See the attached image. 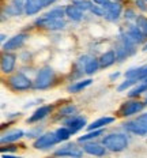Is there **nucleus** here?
<instances>
[{"label":"nucleus","mask_w":147,"mask_h":158,"mask_svg":"<svg viewBox=\"0 0 147 158\" xmlns=\"http://www.w3.org/2000/svg\"><path fill=\"white\" fill-rule=\"evenodd\" d=\"M55 134H56V136H57V139H59V142H63V140H67L68 138L72 135V132H71L70 130H68L67 127H60V128H57L56 131H55Z\"/></svg>","instance_id":"bb28decb"},{"label":"nucleus","mask_w":147,"mask_h":158,"mask_svg":"<svg viewBox=\"0 0 147 158\" xmlns=\"http://www.w3.org/2000/svg\"><path fill=\"white\" fill-rule=\"evenodd\" d=\"M124 128H125L128 132H132L135 135H147V127L143 126L140 121L138 120H132V121H128V123L124 124Z\"/></svg>","instance_id":"4468645a"},{"label":"nucleus","mask_w":147,"mask_h":158,"mask_svg":"<svg viewBox=\"0 0 147 158\" xmlns=\"http://www.w3.org/2000/svg\"><path fill=\"white\" fill-rule=\"evenodd\" d=\"M136 25H138V27L143 31V34L147 37V18L146 16L139 15L138 18H136Z\"/></svg>","instance_id":"c756f323"},{"label":"nucleus","mask_w":147,"mask_h":158,"mask_svg":"<svg viewBox=\"0 0 147 158\" xmlns=\"http://www.w3.org/2000/svg\"><path fill=\"white\" fill-rule=\"evenodd\" d=\"M55 2H56V0H47V6L48 4H52V3H55Z\"/></svg>","instance_id":"ea45409f"},{"label":"nucleus","mask_w":147,"mask_h":158,"mask_svg":"<svg viewBox=\"0 0 147 158\" xmlns=\"http://www.w3.org/2000/svg\"><path fill=\"white\" fill-rule=\"evenodd\" d=\"M26 40H27V34H25V33H22V34H16V35H14V37L10 38L8 41L6 42L3 49H4L6 52L16 51V49H19L22 45L25 44Z\"/></svg>","instance_id":"9d476101"},{"label":"nucleus","mask_w":147,"mask_h":158,"mask_svg":"<svg viewBox=\"0 0 147 158\" xmlns=\"http://www.w3.org/2000/svg\"><path fill=\"white\" fill-rule=\"evenodd\" d=\"M15 61H16V56L14 53L6 52L2 57V71L4 72V74L12 72V70H14V67H15Z\"/></svg>","instance_id":"ddd939ff"},{"label":"nucleus","mask_w":147,"mask_h":158,"mask_svg":"<svg viewBox=\"0 0 147 158\" xmlns=\"http://www.w3.org/2000/svg\"><path fill=\"white\" fill-rule=\"evenodd\" d=\"M145 102L147 104V91H146V101H145Z\"/></svg>","instance_id":"37998d69"},{"label":"nucleus","mask_w":147,"mask_h":158,"mask_svg":"<svg viewBox=\"0 0 147 158\" xmlns=\"http://www.w3.org/2000/svg\"><path fill=\"white\" fill-rule=\"evenodd\" d=\"M119 72H116V74H112V75H110V79H116V78H119Z\"/></svg>","instance_id":"58836bf2"},{"label":"nucleus","mask_w":147,"mask_h":158,"mask_svg":"<svg viewBox=\"0 0 147 158\" xmlns=\"http://www.w3.org/2000/svg\"><path fill=\"white\" fill-rule=\"evenodd\" d=\"M138 121H140V123L143 124L145 127H147V113H145V114H140V116L136 118Z\"/></svg>","instance_id":"c9c22d12"},{"label":"nucleus","mask_w":147,"mask_h":158,"mask_svg":"<svg viewBox=\"0 0 147 158\" xmlns=\"http://www.w3.org/2000/svg\"><path fill=\"white\" fill-rule=\"evenodd\" d=\"M102 143L108 150L119 153V151H123L128 147V138L124 134H110L104 138Z\"/></svg>","instance_id":"f257e3e1"},{"label":"nucleus","mask_w":147,"mask_h":158,"mask_svg":"<svg viewBox=\"0 0 147 158\" xmlns=\"http://www.w3.org/2000/svg\"><path fill=\"white\" fill-rule=\"evenodd\" d=\"M146 105H147L146 102H140V101H127L119 109V114L123 117L132 116V114H135V113H138V112L145 109Z\"/></svg>","instance_id":"20e7f679"},{"label":"nucleus","mask_w":147,"mask_h":158,"mask_svg":"<svg viewBox=\"0 0 147 158\" xmlns=\"http://www.w3.org/2000/svg\"><path fill=\"white\" fill-rule=\"evenodd\" d=\"M114 52H116L117 60H119V61H123L124 59H125V57H128V56H129V55H128V52L125 51V48H124L123 45L120 44V42H119V45H117V47H116V51H114Z\"/></svg>","instance_id":"c85d7f7f"},{"label":"nucleus","mask_w":147,"mask_h":158,"mask_svg":"<svg viewBox=\"0 0 147 158\" xmlns=\"http://www.w3.org/2000/svg\"><path fill=\"white\" fill-rule=\"evenodd\" d=\"M114 2H119V0H114Z\"/></svg>","instance_id":"c03bdc74"},{"label":"nucleus","mask_w":147,"mask_h":158,"mask_svg":"<svg viewBox=\"0 0 147 158\" xmlns=\"http://www.w3.org/2000/svg\"><path fill=\"white\" fill-rule=\"evenodd\" d=\"M65 15V10H63L61 7H56V8H52L51 11L45 12L41 18H45V19H57V18H63Z\"/></svg>","instance_id":"b1692460"},{"label":"nucleus","mask_w":147,"mask_h":158,"mask_svg":"<svg viewBox=\"0 0 147 158\" xmlns=\"http://www.w3.org/2000/svg\"><path fill=\"white\" fill-rule=\"evenodd\" d=\"M65 15H67L71 21L78 22V21H80L82 16H83V10H80L78 6H75L72 3V4L65 7Z\"/></svg>","instance_id":"6ab92c4d"},{"label":"nucleus","mask_w":147,"mask_h":158,"mask_svg":"<svg viewBox=\"0 0 147 158\" xmlns=\"http://www.w3.org/2000/svg\"><path fill=\"white\" fill-rule=\"evenodd\" d=\"M76 113V106H74V105H68V106L63 108V109H60V114L61 116H72V114Z\"/></svg>","instance_id":"2f4dec72"},{"label":"nucleus","mask_w":147,"mask_h":158,"mask_svg":"<svg viewBox=\"0 0 147 158\" xmlns=\"http://www.w3.org/2000/svg\"><path fill=\"white\" fill-rule=\"evenodd\" d=\"M53 81H55V71L51 67H45L38 71L37 77L33 82V87L35 90H44V89H48L51 86L53 83Z\"/></svg>","instance_id":"f03ea898"},{"label":"nucleus","mask_w":147,"mask_h":158,"mask_svg":"<svg viewBox=\"0 0 147 158\" xmlns=\"http://www.w3.org/2000/svg\"><path fill=\"white\" fill-rule=\"evenodd\" d=\"M102 132H104L102 130H93V131H91V132L86 134V135H83V136H80L78 140H79V142H87V140L96 139V138L101 136V135H102Z\"/></svg>","instance_id":"cd10ccee"},{"label":"nucleus","mask_w":147,"mask_h":158,"mask_svg":"<svg viewBox=\"0 0 147 158\" xmlns=\"http://www.w3.org/2000/svg\"><path fill=\"white\" fill-rule=\"evenodd\" d=\"M51 112H52V106H51V105H44V106H40L30 117L27 118V123H37V121L45 118L48 114H51Z\"/></svg>","instance_id":"2eb2a0df"},{"label":"nucleus","mask_w":147,"mask_h":158,"mask_svg":"<svg viewBox=\"0 0 147 158\" xmlns=\"http://www.w3.org/2000/svg\"><path fill=\"white\" fill-rule=\"evenodd\" d=\"M0 37H2V38H0V40H2V41H4V40H6V35H4V34H2V35H0Z\"/></svg>","instance_id":"a19ab883"},{"label":"nucleus","mask_w":147,"mask_h":158,"mask_svg":"<svg viewBox=\"0 0 147 158\" xmlns=\"http://www.w3.org/2000/svg\"><path fill=\"white\" fill-rule=\"evenodd\" d=\"M136 82H138V81H136V79L128 78V79H127L125 82H123V83L120 85L119 87H117V90H119V91H124V90H125V89H128L129 86H132V85H135Z\"/></svg>","instance_id":"473e14b6"},{"label":"nucleus","mask_w":147,"mask_h":158,"mask_svg":"<svg viewBox=\"0 0 147 158\" xmlns=\"http://www.w3.org/2000/svg\"><path fill=\"white\" fill-rule=\"evenodd\" d=\"M143 51H147V45H145V48H143Z\"/></svg>","instance_id":"79ce46f5"},{"label":"nucleus","mask_w":147,"mask_h":158,"mask_svg":"<svg viewBox=\"0 0 147 158\" xmlns=\"http://www.w3.org/2000/svg\"><path fill=\"white\" fill-rule=\"evenodd\" d=\"M100 60V64L102 68H106V67H110L112 64H114V61L117 60V56H116V52L114 51H108L105 53L101 55V57L98 59Z\"/></svg>","instance_id":"412c9836"},{"label":"nucleus","mask_w":147,"mask_h":158,"mask_svg":"<svg viewBox=\"0 0 147 158\" xmlns=\"http://www.w3.org/2000/svg\"><path fill=\"white\" fill-rule=\"evenodd\" d=\"M146 91H147V82L143 81V82H140L138 86L133 87L132 90H129L128 95L131 98H133V97H138V95H140L142 93H146Z\"/></svg>","instance_id":"a878e982"},{"label":"nucleus","mask_w":147,"mask_h":158,"mask_svg":"<svg viewBox=\"0 0 147 158\" xmlns=\"http://www.w3.org/2000/svg\"><path fill=\"white\" fill-rule=\"evenodd\" d=\"M64 126L72 134H75L86 126V118L82 116H78V114H72V116H68L64 120Z\"/></svg>","instance_id":"0eeeda50"},{"label":"nucleus","mask_w":147,"mask_h":158,"mask_svg":"<svg viewBox=\"0 0 147 158\" xmlns=\"http://www.w3.org/2000/svg\"><path fill=\"white\" fill-rule=\"evenodd\" d=\"M78 65H80L84 70V74H87V75H93L94 72H97L98 68L101 67L100 60H97V59H94V57H90V56H82V57H79Z\"/></svg>","instance_id":"39448f33"},{"label":"nucleus","mask_w":147,"mask_h":158,"mask_svg":"<svg viewBox=\"0 0 147 158\" xmlns=\"http://www.w3.org/2000/svg\"><path fill=\"white\" fill-rule=\"evenodd\" d=\"M127 78H132L136 79V81H145L147 79V65H143V67H138V68H132V70L125 72Z\"/></svg>","instance_id":"a211bd4d"},{"label":"nucleus","mask_w":147,"mask_h":158,"mask_svg":"<svg viewBox=\"0 0 147 158\" xmlns=\"http://www.w3.org/2000/svg\"><path fill=\"white\" fill-rule=\"evenodd\" d=\"M120 44L125 48V51L128 52V55H133V53H135V45L136 44L128 37V35H127V33L121 35V38H120Z\"/></svg>","instance_id":"5701e85b"},{"label":"nucleus","mask_w":147,"mask_h":158,"mask_svg":"<svg viewBox=\"0 0 147 158\" xmlns=\"http://www.w3.org/2000/svg\"><path fill=\"white\" fill-rule=\"evenodd\" d=\"M23 135H25V132L22 130H11V131H7L6 134H3L0 142L2 143H11V142H15V140L21 139Z\"/></svg>","instance_id":"aec40b11"},{"label":"nucleus","mask_w":147,"mask_h":158,"mask_svg":"<svg viewBox=\"0 0 147 158\" xmlns=\"http://www.w3.org/2000/svg\"><path fill=\"white\" fill-rule=\"evenodd\" d=\"M8 85L15 91H25L33 86V82L26 77L23 72H16L8 79Z\"/></svg>","instance_id":"7ed1b4c3"},{"label":"nucleus","mask_w":147,"mask_h":158,"mask_svg":"<svg viewBox=\"0 0 147 158\" xmlns=\"http://www.w3.org/2000/svg\"><path fill=\"white\" fill-rule=\"evenodd\" d=\"M91 82H93L91 79H86V81H80V82H78V83H74L68 87V91H70V93H79V91L83 90L84 87L90 86Z\"/></svg>","instance_id":"393cba45"},{"label":"nucleus","mask_w":147,"mask_h":158,"mask_svg":"<svg viewBox=\"0 0 147 158\" xmlns=\"http://www.w3.org/2000/svg\"><path fill=\"white\" fill-rule=\"evenodd\" d=\"M40 27H44V29H48V30H60L63 29L65 23L63 21V18H57V19H45V18H40L35 21Z\"/></svg>","instance_id":"1a4fd4ad"},{"label":"nucleus","mask_w":147,"mask_h":158,"mask_svg":"<svg viewBox=\"0 0 147 158\" xmlns=\"http://www.w3.org/2000/svg\"><path fill=\"white\" fill-rule=\"evenodd\" d=\"M125 18L127 19H136L138 16L135 15V12H133L132 10H127V11H125Z\"/></svg>","instance_id":"f704fd0d"},{"label":"nucleus","mask_w":147,"mask_h":158,"mask_svg":"<svg viewBox=\"0 0 147 158\" xmlns=\"http://www.w3.org/2000/svg\"><path fill=\"white\" fill-rule=\"evenodd\" d=\"M104 8H105V16H104V18L108 19V21H110V22L117 21L120 14H121V10H123L121 4H120V3H116L114 0L104 4Z\"/></svg>","instance_id":"423d86ee"},{"label":"nucleus","mask_w":147,"mask_h":158,"mask_svg":"<svg viewBox=\"0 0 147 158\" xmlns=\"http://www.w3.org/2000/svg\"><path fill=\"white\" fill-rule=\"evenodd\" d=\"M94 3H97V4H100V6H104V4H106V3H109L110 0H93Z\"/></svg>","instance_id":"e433bc0d"},{"label":"nucleus","mask_w":147,"mask_h":158,"mask_svg":"<svg viewBox=\"0 0 147 158\" xmlns=\"http://www.w3.org/2000/svg\"><path fill=\"white\" fill-rule=\"evenodd\" d=\"M14 3H16V4H19V6H23V7H25L26 0H14Z\"/></svg>","instance_id":"4c0bfd02"},{"label":"nucleus","mask_w":147,"mask_h":158,"mask_svg":"<svg viewBox=\"0 0 147 158\" xmlns=\"http://www.w3.org/2000/svg\"><path fill=\"white\" fill-rule=\"evenodd\" d=\"M74 4L78 6L80 10H83V11H87V10H91V3L89 0H74Z\"/></svg>","instance_id":"7c9ffc66"},{"label":"nucleus","mask_w":147,"mask_h":158,"mask_svg":"<svg viewBox=\"0 0 147 158\" xmlns=\"http://www.w3.org/2000/svg\"><path fill=\"white\" fill-rule=\"evenodd\" d=\"M127 35L132 40L135 44H142L143 41H145V37L146 35L143 34V31L140 30V29L138 27V25L136 26H133V25H131V26H128V29H127Z\"/></svg>","instance_id":"dca6fc26"},{"label":"nucleus","mask_w":147,"mask_h":158,"mask_svg":"<svg viewBox=\"0 0 147 158\" xmlns=\"http://www.w3.org/2000/svg\"><path fill=\"white\" fill-rule=\"evenodd\" d=\"M82 154H83V151H82L79 147H76V144H74V143H68L55 151V156H61V157H65V156L67 157H82Z\"/></svg>","instance_id":"9b49d317"},{"label":"nucleus","mask_w":147,"mask_h":158,"mask_svg":"<svg viewBox=\"0 0 147 158\" xmlns=\"http://www.w3.org/2000/svg\"><path fill=\"white\" fill-rule=\"evenodd\" d=\"M114 121V118L113 117H101V118H97L96 121H93V123L90 124V126H87V130L89 131H93V130H100V128H102V127H105L108 126V124H110V123H113Z\"/></svg>","instance_id":"4be33fe9"},{"label":"nucleus","mask_w":147,"mask_h":158,"mask_svg":"<svg viewBox=\"0 0 147 158\" xmlns=\"http://www.w3.org/2000/svg\"><path fill=\"white\" fill-rule=\"evenodd\" d=\"M47 6V0H26L25 3V12L27 15H34Z\"/></svg>","instance_id":"f8f14e48"},{"label":"nucleus","mask_w":147,"mask_h":158,"mask_svg":"<svg viewBox=\"0 0 147 158\" xmlns=\"http://www.w3.org/2000/svg\"><path fill=\"white\" fill-rule=\"evenodd\" d=\"M83 150L86 151L87 154L101 157V156H105V153H106L108 149L104 146V143L102 144H100V143H86L83 146Z\"/></svg>","instance_id":"f3484780"},{"label":"nucleus","mask_w":147,"mask_h":158,"mask_svg":"<svg viewBox=\"0 0 147 158\" xmlns=\"http://www.w3.org/2000/svg\"><path fill=\"white\" fill-rule=\"evenodd\" d=\"M59 142L57 136L55 132H49V134H44L41 136L37 138V140L34 142V147L35 149H47V147H51L53 144H56Z\"/></svg>","instance_id":"6e6552de"},{"label":"nucleus","mask_w":147,"mask_h":158,"mask_svg":"<svg viewBox=\"0 0 147 158\" xmlns=\"http://www.w3.org/2000/svg\"><path fill=\"white\" fill-rule=\"evenodd\" d=\"M147 0H136V6H138V7L142 10V11H147Z\"/></svg>","instance_id":"72a5a7b5"}]
</instances>
